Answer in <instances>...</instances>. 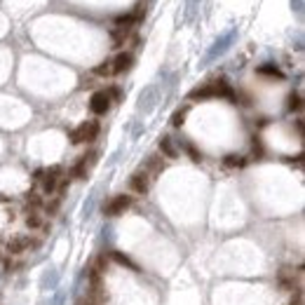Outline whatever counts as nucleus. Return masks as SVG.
Returning <instances> with one entry per match:
<instances>
[{
    "label": "nucleus",
    "instance_id": "obj_1",
    "mask_svg": "<svg viewBox=\"0 0 305 305\" xmlns=\"http://www.w3.org/2000/svg\"><path fill=\"white\" fill-rule=\"evenodd\" d=\"M99 122L96 120H89V122H83L80 127H75V132L71 134V141L73 143H89V141H94L96 134H99Z\"/></svg>",
    "mask_w": 305,
    "mask_h": 305
},
{
    "label": "nucleus",
    "instance_id": "obj_2",
    "mask_svg": "<svg viewBox=\"0 0 305 305\" xmlns=\"http://www.w3.org/2000/svg\"><path fill=\"white\" fill-rule=\"evenodd\" d=\"M228 94H230V87L225 83H211V84L193 89L190 99H209V96H228Z\"/></svg>",
    "mask_w": 305,
    "mask_h": 305
},
{
    "label": "nucleus",
    "instance_id": "obj_3",
    "mask_svg": "<svg viewBox=\"0 0 305 305\" xmlns=\"http://www.w3.org/2000/svg\"><path fill=\"white\" fill-rule=\"evenodd\" d=\"M132 207V197L129 195H115L113 200H108L104 204V214L106 216H117V214H125Z\"/></svg>",
    "mask_w": 305,
    "mask_h": 305
},
{
    "label": "nucleus",
    "instance_id": "obj_4",
    "mask_svg": "<svg viewBox=\"0 0 305 305\" xmlns=\"http://www.w3.org/2000/svg\"><path fill=\"white\" fill-rule=\"evenodd\" d=\"M129 188L134 190L137 195H146L148 188H150V174L148 171H137V174H132V179H129Z\"/></svg>",
    "mask_w": 305,
    "mask_h": 305
},
{
    "label": "nucleus",
    "instance_id": "obj_5",
    "mask_svg": "<svg viewBox=\"0 0 305 305\" xmlns=\"http://www.w3.org/2000/svg\"><path fill=\"white\" fill-rule=\"evenodd\" d=\"M89 108H92L94 115H104L106 111L111 108V96H108V92H94L92 99H89Z\"/></svg>",
    "mask_w": 305,
    "mask_h": 305
},
{
    "label": "nucleus",
    "instance_id": "obj_6",
    "mask_svg": "<svg viewBox=\"0 0 305 305\" xmlns=\"http://www.w3.org/2000/svg\"><path fill=\"white\" fill-rule=\"evenodd\" d=\"M132 61H134V56H132V54H129V52H120V54H117V56H115V59L111 61V71H113V75H117V73H125L127 68L132 66Z\"/></svg>",
    "mask_w": 305,
    "mask_h": 305
},
{
    "label": "nucleus",
    "instance_id": "obj_7",
    "mask_svg": "<svg viewBox=\"0 0 305 305\" xmlns=\"http://www.w3.org/2000/svg\"><path fill=\"white\" fill-rule=\"evenodd\" d=\"M28 247H31V237H26V235H17V237H12L10 244H7V249H10L12 256H19V253H24Z\"/></svg>",
    "mask_w": 305,
    "mask_h": 305
},
{
    "label": "nucleus",
    "instance_id": "obj_8",
    "mask_svg": "<svg viewBox=\"0 0 305 305\" xmlns=\"http://www.w3.org/2000/svg\"><path fill=\"white\" fill-rule=\"evenodd\" d=\"M94 153H87V155H83V158L78 160V165H75L73 169V176H84L87 171H89V167H92V162H94Z\"/></svg>",
    "mask_w": 305,
    "mask_h": 305
},
{
    "label": "nucleus",
    "instance_id": "obj_9",
    "mask_svg": "<svg viewBox=\"0 0 305 305\" xmlns=\"http://www.w3.org/2000/svg\"><path fill=\"white\" fill-rule=\"evenodd\" d=\"M56 186H59V169H52V171H47L45 179H42V190H45V193H54Z\"/></svg>",
    "mask_w": 305,
    "mask_h": 305
},
{
    "label": "nucleus",
    "instance_id": "obj_10",
    "mask_svg": "<svg viewBox=\"0 0 305 305\" xmlns=\"http://www.w3.org/2000/svg\"><path fill=\"white\" fill-rule=\"evenodd\" d=\"M160 153H162V155H167V158H179V150H176L174 141H171L169 137H165L162 141H160Z\"/></svg>",
    "mask_w": 305,
    "mask_h": 305
},
{
    "label": "nucleus",
    "instance_id": "obj_11",
    "mask_svg": "<svg viewBox=\"0 0 305 305\" xmlns=\"http://www.w3.org/2000/svg\"><path fill=\"white\" fill-rule=\"evenodd\" d=\"M162 167H165V162H162L158 155H150V158H148V167L143 169V171H148V174H158V171H162Z\"/></svg>",
    "mask_w": 305,
    "mask_h": 305
},
{
    "label": "nucleus",
    "instance_id": "obj_12",
    "mask_svg": "<svg viewBox=\"0 0 305 305\" xmlns=\"http://www.w3.org/2000/svg\"><path fill=\"white\" fill-rule=\"evenodd\" d=\"M26 225H28V228H33V230H38V228H42V225H45V219H42L38 211H31V214L26 216Z\"/></svg>",
    "mask_w": 305,
    "mask_h": 305
},
{
    "label": "nucleus",
    "instance_id": "obj_13",
    "mask_svg": "<svg viewBox=\"0 0 305 305\" xmlns=\"http://www.w3.org/2000/svg\"><path fill=\"white\" fill-rule=\"evenodd\" d=\"M301 108H303L301 94H298V92H291V94H289V111H301Z\"/></svg>",
    "mask_w": 305,
    "mask_h": 305
},
{
    "label": "nucleus",
    "instance_id": "obj_14",
    "mask_svg": "<svg viewBox=\"0 0 305 305\" xmlns=\"http://www.w3.org/2000/svg\"><path fill=\"white\" fill-rule=\"evenodd\" d=\"M186 115H188V108H179V111L174 113V117H171V125H174V127H181L183 122H186Z\"/></svg>",
    "mask_w": 305,
    "mask_h": 305
},
{
    "label": "nucleus",
    "instance_id": "obj_15",
    "mask_svg": "<svg viewBox=\"0 0 305 305\" xmlns=\"http://www.w3.org/2000/svg\"><path fill=\"white\" fill-rule=\"evenodd\" d=\"M258 73H261V75H268V78H282V73H279L275 66H270V63L261 66V68H258Z\"/></svg>",
    "mask_w": 305,
    "mask_h": 305
},
{
    "label": "nucleus",
    "instance_id": "obj_16",
    "mask_svg": "<svg viewBox=\"0 0 305 305\" xmlns=\"http://www.w3.org/2000/svg\"><path fill=\"white\" fill-rule=\"evenodd\" d=\"M223 165H225V167H230V169L242 167V165H244V158H240V155H228V158L223 160Z\"/></svg>",
    "mask_w": 305,
    "mask_h": 305
},
{
    "label": "nucleus",
    "instance_id": "obj_17",
    "mask_svg": "<svg viewBox=\"0 0 305 305\" xmlns=\"http://www.w3.org/2000/svg\"><path fill=\"white\" fill-rule=\"evenodd\" d=\"M127 35H129V28H115V31H113V40H115V47H120V45L127 40Z\"/></svg>",
    "mask_w": 305,
    "mask_h": 305
},
{
    "label": "nucleus",
    "instance_id": "obj_18",
    "mask_svg": "<svg viewBox=\"0 0 305 305\" xmlns=\"http://www.w3.org/2000/svg\"><path fill=\"white\" fill-rule=\"evenodd\" d=\"M94 73H96V75H113V71H111V61L99 63V66L94 68Z\"/></svg>",
    "mask_w": 305,
    "mask_h": 305
},
{
    "label": "nucleus",
    "instance_id": "obj_19",
    "mask_svg": "<svg viewBox=\"0 0 305 305\" xmlns=\"http://www.w3.org/2000/svg\"><path fill=\"white\" fill-rule=\"evenodd\" d=\"M113 258H115L120 265H129V268H134V263H132V261H129L127 256H122V253H113Z\"/></svg>",
    "mask_w": 305,
    "mask_h": 305
},
{
    "label": "nucleus",
    "instance_id": "obj_20",
    "mask_svg": "<svg viewBox=\"0 0 305 305\" xmlns=\"http://www.w3.org/2000/svg\"><path fill=\"white\" fill-rule=\"evenodd\" d=\"M0 261H2V251H0Z\"/></svg>",
    "mask_w": 305,
    "mask_h": 305
}]
</instances>
